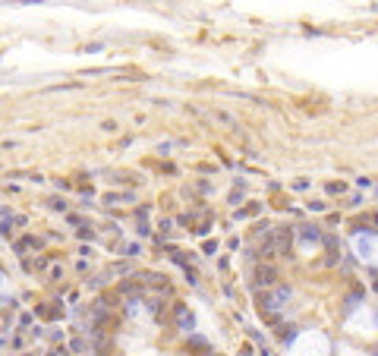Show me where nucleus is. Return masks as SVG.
Segmentation results:
<instances>
[{
    "label": "nucleus",
    "mask_w": 378,
    "mask_h": 356,
    "mask_svg": "<svg viewBox=\"0 0 378 356\" xmlns=\"http://www.w3.org/2000/svg\"><path fill=\"white\" fill-rule=\"evenodd\" d=\"M0 291H3V274H0Z\"/></svg>",
    "instance_id": "3"
},
{
    "label": "nucleus",
    "mask_w": 378,
    "mask_h": 356,
    "mask_svg": "<svg viewBox=\"0 0 378 356\" xmlns=\"http://www.w3.org/2000/svg\"><path fill=\"white\" fill-rule=\"evenodd\" d=\"M287 300H290V291H287V287H281V291L268 293V297H265V306H268V309H281V303H287Z\"/></svg>",
    "instance_id": "1"
},
{
    "label": "nucleus",
    "mask_w": 378,
    "mask_h": 356,
    "mask_svg": "<svg viewBox=\"0 0 378 356\" xmlns=\"http://www.w3.org/2000/svg\"><path fill=\"white\" fill-rule=\"evenodd\" d=\"M274 281H278V271H274L271 265H268V268L262 265V268H259V284H262V287H271Z\"/></svg>",
    "instance_id": "2"
}]
</instances>
